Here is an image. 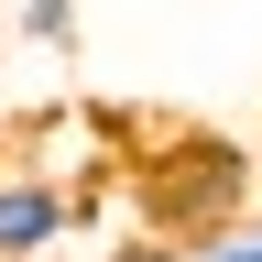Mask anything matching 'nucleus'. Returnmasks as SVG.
<instances>
[{"instance_id":"7ed1b4c3","label":"nucleus","mask_w":262,"mask_h":262,"mask_svg":"<svg viewBox=\"0 0 262 262\" xmlns=\"http://www.w3.org/2000/svg\"><path fill=\"white\" fill-rule=\"evenodd\" d=\"M175 262H262V219L219 229V241H196V251H175Z\"/></svg>"},{"instance_id":"f03ea898","label":"nucleus","mask_w":262,"mask_h":262,"mask_svg":"<svg viewBox=\"0 0 262 262\" xmlns=\"http://www.w3.org/2000/svg\"><path fill=\"white\" fill-rule=\"evenodd\" d=\"M22 44L66 55V44H77V0H22Z\"/></svg>"},{"instance_id":"f257e3e1","label":"nucleus","mask_w":262,"mask_h":262,"mask_svg":"<svg viewBox=\"0 0 262 262\" xmlns=\"http://www.w3.org/2000/svg\"><path fill=\"white\" fill-rule=\"evenodd\" d=\"M77 229V196L22 175L11 153H0V262H55V241Z\"/></svg>"}]
</instances>
